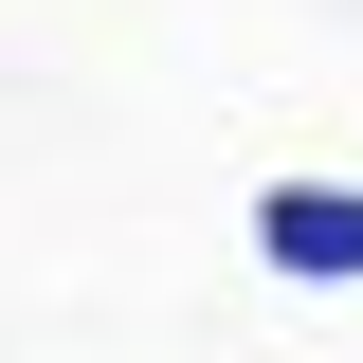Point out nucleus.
Returning a JSON list of instances; mask_svg holds the SVG:
<instances>
[{"mask_svg": "<svg viewBox=\"0 0 363 363\" xmlns=\"http://www.w3.org/2000/svg\"><path fill=\"white\" fill-rule=\"evenodd\" d=\"M255 255L272 272H363V182H272L255 200Z\"/></svg>", "mask_w": 363, "mask_h": 363, "instance_id": "obj_1", "label": "nucleus"}]
</instances>
